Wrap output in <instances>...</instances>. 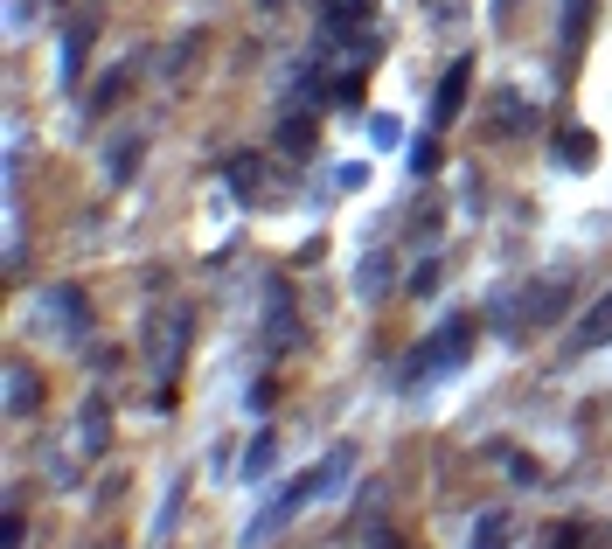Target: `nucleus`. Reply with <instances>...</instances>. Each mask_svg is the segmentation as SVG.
Listing matches in <instances>:
<instances>
[{"instance_id": "obj_9", "label": "nucleus", "mask_w": 612, "mask_h": 549, "mask_svg": "<svg viewBox=\"0 0 612 549\" xmlns=\"http://www.w3.org/2000/svg\"><path fill=\"white\" fill-rule=\"evenodd\" d=\"M599 341H612V292L585 313V327H578V348H599Z\"/></svg>"}, {"instance_id": "obj_20", "label": "nucleus", "mask_w": 612, "mask_h": 549, "mask_svg": "<svg viewBox=\"0 0 612 549\" xmlns=\"http://www.w3.org/2000/svg\"><path fill=\"white\" fill-rule=\"evenodd\" d=\"M439 278H446V272H439V258H432V265L411 272V292H439Z\"/></svg>"}, {"instance_id": "obj_18", "label": "nucleus", "mask_w": 612, "mask_h": 549, "mask_svg": "<svg viewBox=\"0 0 612 549\" xmlns=\"http://www.w3.org/2000/svg\"><path fill=\"white\" fill-rule=\"evenodd\" d=\"M439 167V146L432 139H411V174H432Z\"/></svg>"}, {"instance_id": "obj_4", "label": "nucleus", "mask_w": 612, "mask_h": 549, "mask_svg": "<svg viewBox=\"0 0 612 549\" xmlns=\"http://www.w3.org/2000/svg\"><path fill=\"white\" fill-rule=\"evenodd\" d=\"M98 438H105V404L91 397V404L77 411V431H70V452L84 459V452H98Z\"/></svg>"}, {"instance_id": "obj_5", "label": "nucleus", "mask_w": 612, "mask_h": 549, "mask_svg": "<svg viewBox=\"0 0 612 549\" xmlns=\"http://www.w3.org/2000/svg\"><path fill=\"white\" fill-rule=\"evenodd\" d=\"M7 411H35V369L28 362H7Z\"/></svg>"}, {"instance_id": "obj_12", "label": "nucleus", "mask_w": 612, "mask_h": 549, "mask_svg": "<svg viewBox=\"0 0 612 549\" xmlns=\"http://www.w3.org/2000/svg\"><path fill=\"white\" fill-rule=\"evenodd\" d=\"M279 146H286V153H306V146H313V119H286V126H279Z\"/></svg>"}, {"instance_id": "obj_19", "label": "nucleus", "mask_w": 612, "mask_h": 549, "mask_svg": "<svg viewBox=\"0 0 612 549\" xmlns=\"http://www.w3.org/2000/svg\"><path fill=\"white\" fill-rule=\"evenodd\" d=\"M369 139H376V146H397V139H404V126L383 112V119H369Z\"/></svg>"}, {"instance_id": "obj_8", "label": "nucleus", "mask_w": 612, "mask_h": 549, "mask_svg": "<svg viewBox=\"0 0 612 549\" xmlns=\"http://www.w3.org/2000/svg\"><path fill=\"white\" fill-rule=\"evenodd\" d=\"M272 459H279V438H272V431H258V438H251V452H244V480H265V473H272Z\"/></svg>"}, {"instance_id": "obj_2", "label": "nucleus", "mask_w": 612, "mask_h": 549, "mask_svg": "<svg viewBox=\"0 0 612 549\" xmlns=\"http://www.w3.org/2000/svg\"><path fill=\"white\" fill-rule=\"evenodd\" d=\"M42 320H56L63 341H84V334H91V313H84V292H77V285H49V292H42Z\"/></svg>"}, {"instance_id": "obj_7", "label": "nucleus", "mask_w": 612, "mask_h": 549, "mask_svg": "<svg viewBox=\"0 0 612 549\" xmlns=\"http://www.w3.org/2000/svg\"><path fill=\"white\" fill-rule=\"evenodd\" d=\"M181 348H188V313H174V320H167V348H160V383H174V362H181Z\"/></svg>"}, {"instance_id": "obj_10", "label": "nucleus", "mask_w": 612, "mask_h": 549, "mask_svg": "<svg viewBox=\"0 0 612 549\" xmlns=\"http://www.w3.org/2000/svg\"><path fill=\"white\" fill-rule=\"evenodd\" d=\"M585 21H592V0H564V49L585 42Z\"/></svg>"}, {"instance_id": "obj_3", "label": "nucleus", "mask_w": 612, "mask_h": 549, "mask_svg": "<svg viewBox=\"0 0 612 549\" xmlns=\"http://www.w3.org/2000/svg\"><path fill=\"white\" fill-rule=\"evenodd\" d=\"M466 91H473V63L459 56L453 70L439 77V91H432V126H453V119H459V105H466Z\"/></svg>"}, {"instance_id": "obj_17", "label": "nucleus", "mask_w": 612, "mask_h": 549, "mask_svg": "<svg viewBox=\"0 0 612 549\" xmlns=\"http://www.w3.org/2000/svg\"><path fill=\"white\" fill-rule=\"evenodd\" d=\"M585 543H592V529H585V522H564V529L550 536V549H585Z\"/></svg>"}, {"instance_id": "obj_13", "label": "nucleus", "mask_w": 612, "mask_h": 549, "mask_svg": "<svg viewBox=\"0 0 612 549\" xmlns=\"http://www.w3.org/2000/svg\"><path fill=\"white\" fill-rule=\"evenodd\" d=\"M355 285H362V292L376 299V292L390 285V258H362V278H355Z\"/></svg>"}, {"instance_id": "obj_14", "label": "nucleus", "mask_w": 612, "mask_h": 549, "mask_svg": "<svg viewBox=\"0 0 612 549\" xmlns=\"http://www.w3.org/2000/svg\"><path fill=\"white\" fill-rule=\"evenodd\" d=\"M133 160H140V139H126V146L112 153V188H119V181H133Z\"/></svg>"}, {"instance_id": "obj_16", "label": "nucleus", "mask_w": 612, "mask_h": 549, "mask_svg": "<svg viewBox=\"0 0 612 549\" xmlns=\"http://www.w3.org/2000/svg\"><path fill=\"white\" fill-rule=\"evenodd\" d=\"M508 543V522H501V515H494V522H480V529H473V549H501Z\"/></svg>"}, {"instance_id": "obj_1", "label": "nucleus", "mask_w": 612, "mask_h": 549, "mask_svg": "<svg viewBox=\"0 0 612 549\" xmlns=\"http://www.w3.org/2000/svg\"><path fill=\"white\" fill-rule=\"evenodd\" d=\"M341 466H348V452H334V459H320L313 473H300V480H293V487H286V494H279V501H272V508H265L251 529H244V543H265V536H279V529L300 515V508L320 494V487H327V480H334V473H341Z\"/></svg>"}, {"instance_id": "obj_11", "label": "nucleus", "mask_w": 612, "mask_h": 549, "mask_svg": "<svg viewBox=\"0 0 612 549\" xmlns=\"http://www.w3.org/2000/svg\"><path fill=\"white\" fill-rule=\"evenodd\" d=\"M84 49H91V28L77 21V28H70V42H63V77H77V70H84Z\"/></svg>"}, {"instance_id": "obj_15", "label": "nucleus", "mask_w": 612, "mask_h": 549, "mask_svg": "<svg viewBox=\"0 0 612 549\" xmlns=\"http://www.w3.org/2000/svg\"><path fill=\"white\" fill-rule=\"evenodd\" d=\"M230 188H237V195H251V188H258V160H251V153H244V160H230Z\"/></svg>"}, {"instance_id": "obj_6", "label": "nucleus", "mask_w": 612, "mask_h": 549, "mask_svg": "<svg viewBox=\"0 0 612 549\" xmlns=\"http://www.w3.org/2000/svg\"><path fill=\"white\" fill-rule=\"evenodd\" d=\"M592 153H599V139H592V133H578V126L557 133V160H564V167H592Z\"/></svg>"}]
</instances>
